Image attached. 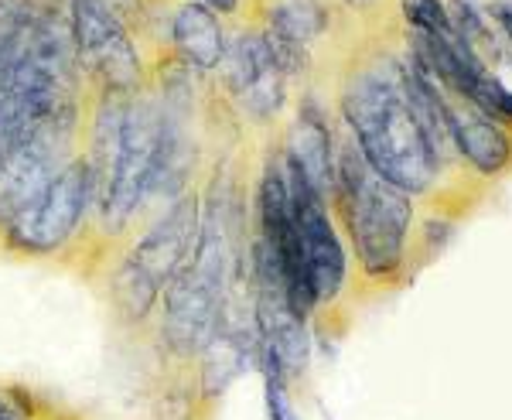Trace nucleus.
I'll return each mask as SVG.
<instances>
[{"mask_svg":"<svg viewBox=\"0 0 512 420\" xmlns=\"http://www.w3.org/2000/svg\"><path fill=\"white\" fill-rule=\"evenodd\" d=\"M158 137L161 110L151 100H137L123 110L117 151H113L110 171L103 178V195H99L103 222L110 233H120L144 205L154 171V154H158Z\"/></svg>","mask_w":512,"mask_h":420,"instance_id":"423d86ee","label":"nucleus"},{"mask_svg":"<svg viewBox=\"0 0 512 420\" xmlns=\"http://www.w3.org/2000/svg\"><path fill=\"white\" fill-rule=\"evenodd\" d=\"M188 4H202L216 14H236L239 11V0H188Z\"/></svg>","mask_w":512,"mask_h":420,"instance_id":"a211bd4d","label":"nucleus"},{"mask_svg":"<svg viewBox=\"0 0 512 420\" xmlns=\"http://www.w3.org/2000/svg\"><path fill=\"white\" fill-rule=\"evenodd\" d=\"M229 240L216 216H205L192 257L164 287L161 339L175 356L188 359L209 345L222 325V294H226Z\"/></svg>","mask_w":512,"mask_h":420,"instance_id":"7ed1b4c3","label":"nucleus"},{"mask_svg":"<svg viewBox=\"0 0 512 420\" xmlns=\"http://www.w3.org/2000/svg\"><path fill=\"white\" fill-rule=\"evenodd\" d=\"M0 420H21V414H18V410H14L4 397H0Z\"/></svg>","mask_w":512,"mask_h":420,"instance_id":"aec40b11","label":"nucleus"},{"mask_svg":"<svg viewBox=\"0 0 512 420\" xmlns=\"http://www.w3.org/2000/svg\"><path fill=\"white\" fill-rule=\"evenodd\" d=\"M287 164L304 175L311 188L328 199L335 192V154H332V130L315 106H301L291 137H287Z\"/></svg>","mask_w":512,"mask_h":420,"instance_id":"ddd939ff","label":"nucleus"},{"mask_svg":"<svg viewBox=\"0 0 512 420\" xmlns=\"http://www.w3.org/2000/svg\"><path fill=\"white\" fill-rule=\"evenodd\" d=\"M93 168L86 158H72L65 168L45 185L18 219L7 226V246L28 257H48L62 250L76 236L82 216L93 199Z\"/></svg>","mask_w":512,"mask_h":420,"instance_id":"0eeeda50","label":"nucleus"},{"mask_svg":"<svg viewBox=\"0 0 512 420\" xmlns=\"http://www.w3.org/2000/svg\"><path fill=\"white\" fill-rule=\"evenodd\" d=\"M72 48L79 69H86L103 93L127 96L140 86V52L110 0H65Z\"/></svg>","mask_w":512,"mask_h":420,"instance_id":"39448f33","label":"nucleus"},{"mask_svg":"<svg viewBox=\"0 0 512 420\" xmlns=\"http://www.w3.org/2000/svg\"><path fill=\"white\" fill-rule=\"evenodd\" d=\"M171 41L181 59L202 72L219 69L226 59V31L219 24V14L202 4H181L171 14Z\"/></svg>","mask_w":512,"mask_h":420,"instance_id":"4468645a","label":"nucleus"},{"mask_svg":"<svg viewBox=\"0 0 512 420\" xmlns=\"http://www.w3.org/2000/svg\"><path fill=\"white\" fill-rule=\"evenodd\" d=\"M250 352L260 356V339L246 342L243 332L219 325V332L212 335L209 345L202 349V390H205V397H219V393L226 390L239 373H243Z\"/></svg>","mask_w":512,"mask_h":420,"instance_id":"2eb2a0df","label":"nucleus"},{"mask_svg":"<svg viewBox=\"0 0 512 420\" xmlns=\"http://www.w3.org/2000/svg\"><path fill=\"white\" fill-rule=\"evenodd\" d=\"M72 134V106L41 120L28 137L14 147V154L0 168V229H7L31 202L45 192V185L65 168V147Z\"/></svg>","mask_w":512,"mask_h":420,"instance_id":"6e6552de","label":"nucleus"},{"mask_svg":"<svg viewBox=\"0 0 512 420\" xmlns=\"http://www.w3.org/2000/svg\"><path fill=\"white\" fill-rule=\"evenodd\" d=\"M198 229H202V212H198V195L185 192L171 205L168 216H161L140 236V243L127 253L113 277V301L127 318H147L158 294L171 284V277L185 267L192 257Z\"/></svg>","mask_w":512,"mask_h":420,"instance_id":"20e7f679","label":"nucleus"},{"mask_svg":"<svg viewBox=\"0 0 512 420\" xmlns=\"http://www.w3.org/2000/svg\"><path fill=\"white\" fill-rule=\"evenodd\" d=\"M492 18L506 28V35L512 38V4L509 0H502V4H492Z\"/></svg>","mask_w":512,"mask_h":420,"instance_id":"6ab92c4d","label":"nucleus"},{"mask_svg":"<svg viewBox=\"0 0 512 420\" xmlns=\"http://www.w3.org/2000/svg\"><path fill=\"white\" fill-rule=\"evenodd\" d=\"M332 195L349 229L359 267L369 277H390L403 263V246L414 219L410 195L379 178L359 154V147H345L338 154Z\"/></svg>","mask_w":512,"mask_h":420,"instance_id":"f03ea898","label":"nucleus"},{"mask_svg":"<svg viewBox=\"0 0 512 420\" xmlns=\"http://www.w3.org/2000/svg\"><path fill=\"white\" fill-rule=\"evenodd\" d=\"M448 134L451 147L482 175H499L512 161V140L495 120L475 110L472 103H448Z\"/></svg>","mask_w":512,"mask_h":420,"instance_id":"9b49d317","label":"nucleus"},{"mask_svg":"<svg viewBox=\"0 0 512 420\" xmlns=\"http://www.w3.org/2000/svg\"><path fill=\"white\" fill-rule=\"evenodd\" d=\"M284 178H287V192H291L297 240H301L304 267H308L315 301H335L345 284V250L342 240H338V229L332 216H328L325 199L287 161H284Z\"/></svg>","mask_w":512,"mask_h":420,"instance_id":"1a4fd4ad","label":"nucleus"},{"mask_svg":"<svg viewBox=\"0 0 512 420\" xmlns=\"http://www.w3.org/2000/svg\"><path fill=\"white\" fill-rule=\"evenodd\" d=\"M31 4H35L41 14H48V11H59L62 0H31Z\"/></svg>","mask_w":512,"mask_h":420,"instance_id":"412c9836","label":"nucleus"},{"mask_svg":"<svg viewBox=\"0 0 512 420\" xmlns=\"http://www.w3.org/2000/svg\"><path fill=\"white\" fill-rule=\"evenodd\" d=\"M328 28V11L318 0H287L270 7L267 41L284 72H301L308 62V45Z\"/></svg>","mask_w":512,"mask_h":420,"instance_id":"f8f14e48","label":"nucleus"},{"mask_svg":"<svg viewBox=\"0 0 512 420\" xmlns=\"http://www.w3.org/2000/svg\"><path fill=\"white\" fill-rule=\"evenodd\" d=\"M342 117L359 140L369 168L403 195H420L437 178V154L410 110L400 62H376L355 72L342 93Z\"/></svg>","mask_w":512,"mask_h":420,"instance_id":"f257e3e1","label":"nucleus"},{"mask_svg":"<svg viewBox=\"0 0 512 420\" xmlns=\"http://www.w3.org/2000/svg\"><path fill=\"white\" fill-rule=\"evenodd\" d=\"M345 4H352V7H369L373 0H345Z\"/></svg>","mask_w":512,"mask_h":420,"instance_id":"4be33fe9","label":"nucleus"},{"mask_svg":"<svg viewBox=\"0 0 512 420\" xmlns=\"http://www.w3.org/2000/svg\"><path fill=\"white\" fill-rule=\"evenodd\" d=\"M222 65H226L229 93L236 96V103L250 117L270 120L274 113H280V106L287 100V89H284L287 72L280 69L267 35H260V31L236 35L233 45H226Z\"/></svg>","mask_w":512,"mask_h":420,"instance_id":"9d476101","label":"nucleus"},{"mask_svg":"<svg viewBox=\"0 0 512 420\" xmlns=\"http://www.w3.org/2000/svg\"><path fill=\"white\" fill-rule=\"evenodd\" d=\"M403 18L414 31H431V35H448L454 31L451 11L441 0H403Z\"/></svg>","mask_w":512,"mask_h":420,"instance_id":"dca6fc26","label":"nucleus"},{"mask_svg":"<svg viewBox=\"0 0 512 420\" xmlns=\"http://www.w3.org/2000/svg\"><path fill=\"white\" fill-rule=\"evenodd\" d=\"M263 373H267V410H270V420H301V414L294 410L291 397L284 390V380L287 376L280 373L277 362L263 359Z\"/></svg>","mask_w":512,"mask_h":420,"instance_id":"f3484780","label":"nucleus"}]
</instances>
